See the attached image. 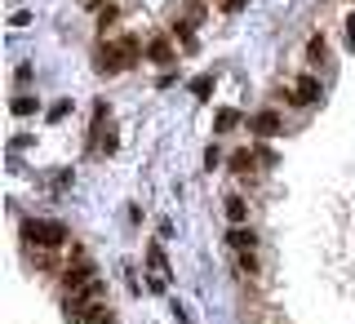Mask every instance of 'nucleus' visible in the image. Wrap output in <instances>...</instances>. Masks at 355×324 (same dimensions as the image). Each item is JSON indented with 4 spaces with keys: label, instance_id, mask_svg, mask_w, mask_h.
I'll return each mask as SVG.
<instances>
[{
    "label": "nucleus",
    "instance_id": "obj_2",
    "mask_svg": "<svg viewBox=\"0 0 355 324\" xmlns=\"http://www.w3.org/2000/svg\"><path fill=\"white\" fill-rule=\"evenodd\" d=\"M107 316H111V307H107L103 280H98L94 289H85V293L67 298V320H71V324H103Z\"/></svg>",
    "mask_w": 355,
    "mask_h": 324
},
{
    "label": "nucleus",
    "instance_id": "obj_6",
    "mask_svg": "<svg viewBox=\"0 0 355 324\" xmlns=\"http://www.w3.org/2000/svg\"><path fill=\"white\" fill-rule=\"evenodd\" d=\"M284 103H320V76H297V89H288V94H284Z\"/></svg>",
    "mask_w": 355,
    "mask_h": 324
},
{
    "label": "nucleus",
    "instance_id": "obj_18",
    "mask_svg": "<svg viewBox=\"0 0 355 324\" xmlns=\"http://www.w3.org/2000/svg\"><path fill=\"white\" fill-rule=\"evenodd\" d=\"M347 31H351V49H355V14L347 18Z\"/></svg>",
    "mask_w": 355,
    "mask_h": 324
},
{
    "label": "nucleus",
    "instance_id": "obj_9",
    "mask_svg": "<svg viewBox=\"0 0 355 324\" xmlns=\"http://www.w3.org/2000/svg\"><path fill=\"white\" fill-rule=\"evenodd\" d=\"M147 262H151V271H155V289H164V280H169V258H164V249H160V244H151V249H147Z\"/></svg>",
    "mask_w": 355,
    "mask_h": 324
},
{
    "label": "nucleus",
    "instance_id": "obj_13",
    "mask_svg": "<svg viewBox=\"0 0 355 324\" xmlns=\"http://www.w3.org/2000/svg\"><path fill=\"white\" fill-rule=\"evenodd\" d=\"M236 266H240V275H258V271H262L258 253H236Z\"/></svg>",
    "mask_w": 355,
    "mask_h": 324
},
{
    "label": "nucleus",
    "instance_id": "obj_3",
    "mask_svg": "<svg viewBox=\"0 0 355 324\" xmlns=\"http://www.w3.org/2000/svg\"><path fill=\"white\" fill-rule=\"evenodd\" d=\"M138 58H142L138 36H111V40L103 44V53H98V67H103L107 76H120V71H129Z\"/></svg>",
    "mask_w": 355,
    "mask_h": 324
},
{
    "label": "nucleus",
    "instance_id": "obj_15",
    "mask_svg": "<svg viewBox=\"0 0 355 324\" xmlns=\"http://www.w3.org/2000/svg\"><path fill=\"white\" fill-rule=\"evenodd\" d=\"M236 125H240V111H222V116H218V133H227Z\"/></svg>",
    "mask_w": 355,
    "mask_h": 324
},
{
    "label": "nucleus",
    "instance_id": "obj_5",
    "mask_svg": "<svg viewBox=\"0 0 355 324\" xmlns=\"http://www.w3.org/2000/svg\"><path fill=\"white\" fill-rule=\"evenodd\" d=\"M169 18H173V31H178V40H182L187 49H196V27L205 22V5H200V0H173Z\"/></svg>",
    "mask_w": 355,
    "mask_h": 324
},
{
    "label": "nucleus",
    "instance_id": "obj_16",
    "mask_svg": "<svg viewBox=\"0 0 355 324\" xmlns=\"http://www.w3.org/2000/svg\"><path fill=\"white\" fill-rule=\"evenodd\" d=\"M218 5H222V9H227V14H240V9H244V5H249V0H218Z\"/></svg>",
    "mask_w": 355,
    "mask_h": 324
},
{
    "label": "nucleus",
    "instance_id": "obj_8",
    "mask_svg": "<svg viewBox=\"0 0 355 324\" xmlns=\"http://www.w3.org/2000/svg\"><path fill=\"white\" fill-rule=\"evenodd\" d=\"M249 129L258 133V138H275V133H280V116H275V111L266 107V111H258V116L249 120Z\"/></svg>",
    "mask_w": 355,
    "mask_h": 324
},
{
    "label": "nucleus",
    "instance_id": "obj_1",
    "mask_svg": "<svg viewBox=\"0 0 355 324\" xmlns=\"http://www.w3.org/2000/svg\"><path fill=\"white\" fill-rule=\"evenodd\" d=\"M22 240H27V249L36 253L40 262H49L53 253H62V249H67V227H62V222L27 218V222H22Z\"/></svg>",
    "mask_w": 355,
    "mask_h": 324
},
{
    "label": "nucleus",
    "instance_id": "obj_17",
    "mask_svg": "<svg viewBox=\"0 0 355 324\" xmlns=\"http://www.w3.org/2000/svg\"><path fill=\"white\" fill-rule=\"evenodd\" d=\"M85 9H98V14H103V9H107V0H85Z\"/></svg>",
    "mask_w": 355,
    "mask_h": 324
},
{
    "label": "nucleus",
    "instance_id": "obj_7",
    "mask_svg": "<svg viewBox=\"0 0 355 324\" xmlns=\"http://www.w3.org/2000/svg\"><path fill=\"white\" fill-rule=\"evenodd\" d=\"M227 249L253 253V249H258V231H253V227H231V231H227Z\"/></svg>",
    "mask_w": 355,
    "mask_h": 324
},
{
    "label": "nucleus",
    "instance_id": "obj_10",
    "mask_svg": "<svg viewBox=\"0 0 355 324\" xmlns=\"http://www.w3.org/2000/svg\"><path fill=\"white\" fill-rule=\"evenodd\" d=\"M147 58H151V62H173V44H169V36H151Z\"/></svg>",
    "mask_w": 355,
    "mask_h": 324
},
{
    "label": "nucleus",
    "instance_id": "obj_4",
    "mask_svg": "<svg viewBox=\"0 0 355 324\" xmlns=\"http://www.w3.org/2000/svg\"><path fill=\"white\" fill-rule=\"evenodd\" d=\"M94 284H98V266H94V258H89L80 244H71V258H67V271H62V289H67V298L85 293V289H94Z\"/></svg>",
    "mask_w": 355,
    "mask_h": 324
},
{
    "label": "nucleus",
    "instance_id": "obj_11",
    "mask_svg": "<svg viewBox=\"0 0 355 324\" xmlns=\"http://www.w3.org/2000/svg\"><path fill=\"white\" fill-rule=\"evenodd\" d=\"M227 222L231 227H244V222H249V205H244L240 196H227Z\"/></svg>",
    "mask_w": 355,
    "mask_h": 324
},
{
    "label": "nucleus",
    "instance_id": "obj_12",
    "mask_svg": "<svg viewBox=\"0 0 355 324\" xmlns=\"http://www.w3.org/2000/svg\"><path fill=\"white\" fill-rule=\"evenodd\" d=\"M9 107H14V116H36V111H40V103H36V98H27V94H18Z\"/></svg>",
    "mask_w": 355,
    "mask_h": 324
},
{
    "label": "nucleus",
    "instance_id": "obj_14",
    "mask_svg": "<svg viewBox=\"0 0 355 324\" xmlns=\"http://www.w3.org/2000/svg\"><path fill=\"white\" fill-rule=\"evenodd\" d=\"M306 53H311V62H329V44H324V36H311Z\"/></svg>",
    "mask_w": 355,
    "mask_h": 324
}]
</instances>
